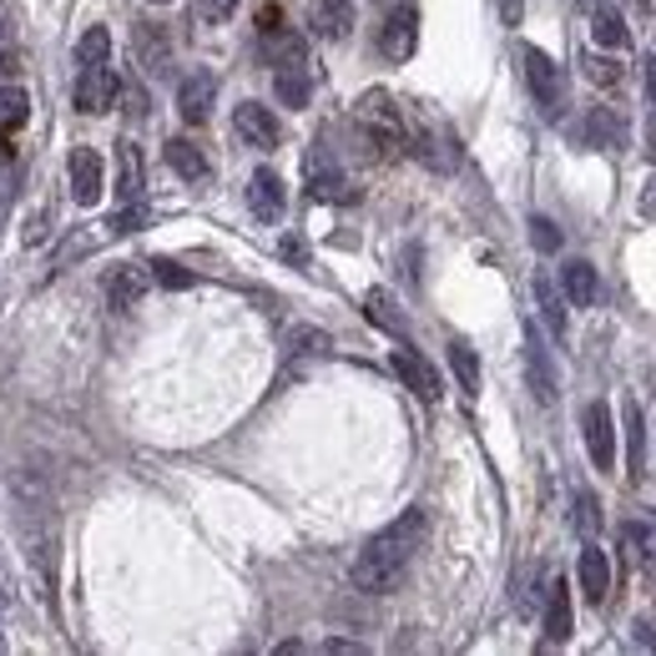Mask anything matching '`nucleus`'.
I'll use <instances>...</instances> for the list:
<instances>
[{"label":"nucleus","instance_id":"43","mask_svg":"<svg viewBox=\"0 0 656 656\" xmlns=\"http://www.w3.org/2000/svg\"><path fill=\"white\" fill-rule=\"evenodd\" d=\"M324 652H364L359 642H324Z\"/></svg>","mask_w":656,"mask_h":656},{"label":"nucleus","instance_id":"7","mask_svg":"<svg viewBox=\"0 0 656 656\" xmlns=\"http://www.w3.org/2000/svg\"><path fill=\"white\" fill-rule=\"evenodd\" d=\"M415 41H419V16H415V6H394L389 16H384V26H379V51H384V61H409L415 56Z\"/></svg>","mask_w":656,"mask_h":656},{"label":"nucleus","instance_id":"22","mask_svg":"<svg viewBox=\"0 0 656 656\" xmlns=\"http://www.w3.org/2000/svg\"><path fill=\"white\" fill-rule=\"evenodd\" d=\"M328 354V334H318V328H294L288 334V369L284 379H294V374H304L314 359H324Z\"/></svg>","mask_w":656,"mask_h":656},{"label":"nucleus","instance_id":"27","mask_svg":"<svg viewBox=\"0 0 656 656\" xmlns=\"http://www.w3.org/2000/svg\"><path fill=\"white\" fill-rule=\"evenodd\" d=\"M590 36H596V46H606V51H616V46H626V21L616 6H596V16H590Z\"/></svg>","mask_w":656,"mask_h":656},{"label":"nucleus","instance_id":"15","mask_svg":"<svg viewBox=\"0 0 656 656\" xmlns=\"http://www.w3.org/2000/svg\"><path fill=\"white\" fill-rule=\"evenodd\" d=\"M525 384H530V394H536L540 405L556 399V369H550V354L536 328H525Z\"/></svg>","mask_w":656,"mask_h":656},{"label":"nucleus","instance_id":"5","mask_svg":"<svg viewBox=\"0 0 656 656\" xmlns=\"http://www.w3.org/2000/svg\"><path fill=\"white\" fill-rule=\"evenodd\" d=\"M520 66H525V87H530V97H536L540 107L556 117L560 101H566V81H560V66L550 61L540 46H520Z\"/></svg>","mask_w":656,"mask_h":656},{"label":"nucleus","instance_id":"20","mask_svg":"<svg viewBox=\"0 0 656 656\" xmlns=\"http://www.w3.org/2000/svg\"><path fill=\"white\" fill-rule=\"evenodd\" d=\"M147 294V278L142 268H131V262H121V268H111L107 274V304L117 308V314H127V308H137Z\"/></svg>","mask_w":656,"mask_h":656},{"label":"nucleus","instance_id":"46","mask_svg":"<svg viewBox=\"0 0 656 656\" xmlns=\"http://www.w3.org/2000/svg\"><path fill=\"white\" fill-rule=\"evenodd\" d=\"M646 81H652V97H656V56H652V66H646Z\"/></svg>","mask_w":656,"mask_h":656},{"label":"nucleus","instance_id":"33","mask_svg":"<svg viewBox=\"0 0 656 656\" xmlns=\"http://www.w3.org/2000/svg\"><path fill=\"white\" fill-rule=\"evenodd\" d=\"M107 56H111V31H107V26H91V31L77 41V61L81 66H97V61H107Z\"/></svg>","mask_w":656,"mask_h":656},{"label":"nucleus","instance_id":"19","mask_svg":"<svg viewBox=\"0 0 656 656\" xmlns=\"http://www.w3.org/2000/svg\"><path fill=\"white\" fill-rule=\"evenodd\" d=\"M580 590H586V602L590 606H602L606 602V590H612V560H606L602 546H586L580 550Z\"/></svg>","mask_w":656,"mask_h":656},{"label":"nucleus","instance_id":"24","mask_svg":"<svg viewBox=\"0 0 656 656\" xmlns=\"http://www.w3.org/2000/svg\"><path fill=\"white\" fill-rule=\"evenodd\" d=\"M560 288H566V304L570 308H590V304H596V268H590L586 258L566 262V268H560Z\"/></svg>","mask_w":656,"mask_h":656},{"label":"nucleus","instance_id":"2","mask_svg":"<svg viewBox=\"0 0 656 656\" xmlns=\"http://www.w3.org/2000/svg\"><path fill=\"white\" fill-rule=\"evenodd\" d=\"M354 127H359V137H364V142H369L379 157H394L399 147L409 142L405 111H399V101H394L389 91H364L359 107H354Z\"/></svg>","mask_w":656,"mask_h":656},{"label":"nucleus","instance_id":"39","mask_svg":"<svg viewBox=\"0 0 656 656\" xmlns=\"http://www.w3.org/2000/svg\"><path fill=\"white\" fill-rule=\"evenodd\" d=\"M232 11H238V0H197V21H208V26L228 21Z\"/></svg>","mask_w":656,"mask_h":656},{"label":"nucleus","instance_id":"3","mask_svg":"<svg viewBox=\"0 0 656 656\" xmlns=\"http://www.w3.org/2000/svg\"><path fill=\"white\" fill-rule=\"evenodd\" d=\"M26 560H31V576H36V596L51 606L56 602V536L41 515L26 520Z\"/></svg>","mask_w":656,"mask_h":656},{"label":"nucleus","instance_id":"8","mask_svg":"<svg viewBox=\"0 0 656 656\" xmlns=\"http://www.w3.org/2000/svg\"><path fill=\"white\" fill-rule=\"evenodd\" d=\"M117 71H111L107 61L97 66H81V77H77V111H87V117H97V111H111L117 107Z\"/></svg>","mask_w":656,"mask_h":656},{"label":"nucleus","instance_id":"14","mask_svg":"<svg viewBox=\"0 0 656 656\" xmlns=\"http://www.w3.org/2000/svg\"><path fill=\"white\" fill-rule=\"evenodd\" d=\"M308 31L318 41H344L354 31V0H308Z\"/></svg>","mask_w":656,"mask_h":656},{"label":"nucleus","instance_id":"4","mask_svg":"<svg viewBox=\"0 0 656 656\" xmlns=\"http://www.w3.org/2000/svg\"><path fill=\"white\" fill-rule=\"evenodd\" d=\"M580 435H586V455L596 470H612L616 465V415L606 399H590L586 409H580Z\"/></svg>","mask_w":656,"mask_h":656},{"label":"nucleus","instance_id":"18","mask_svg":"<svg viewBox=\"0 0 656 656\" xmlns=\"http://www.w3.org/2000/svg\"><path fill=\"white\" fill-rule=\"evenodd\" d=\"M142 152L131 142L117 147V208H142Z\"/></svg>","mask_w":656,"mask_h":656},{"label":"nucleus","instance_id":"31","mask_svg":"<svg viewBox=\"0 0 656 656\" xmlns=\"http://www.w3.org/2000/svg\"><path fill=\"white\" fill-rule=\"evenodd\" d=\"M580 66H586V81H596V87H606V91H612V87H622V81H626L622 61H612V56H596V51H590Z\"/></svg>","mask_w":656,"mask_h":656},{"label":"nucleus","instance_id":"36","mask_svg":"<svg viewBox=\"0 0 656 656\" xmlns=\"http://www.w3.org/2000/svg\"><path fill=\"white\" fill-rule=\"evenodd\" d=\"M626 439H632V480H642V405L626 399Z\"/></svg>","mask_w":656,"mask_h":656},{"label":"nucleus","instance_id":"11","mask_svg":"<svg viewBox=\"0 0 656 656\" xmlns=\"http://www.w3.org/2000/svg\"><path fill=\"white\" fill-rule=\"evenodd\" d=\"M66 167H71V197H77L81 208H97V202H101V187H107L101 152H91V147H77V152L66 157Z\"/></svg>","mask_w":656,"mask_h":656},{"label":"nucleus","instance_id":"28","mask_svg":"<svg viewBox=\"0 0 656 656\" xmlns=\"http://www.w3.org/2000/svg\"><path fill=\"white\" fill-rule=\"evenodd\" d=\"M137 56H142V66L152 71V77H162V71H167V36H162V26H137Z\"/></svg>","mask_w":656,"mask_h":656},{"label":"nucleus","instance_id":"40","mask_svg":"<svg viewBox=\"0 0 656 656\" xmlns=\"http://www.w3.org/2000/svg\"><path fill=\"white\" fill-rule=\"evenodd\" d=\"M530 242H536L540 252H556V248H560L556 222H550V218H536V222H530Z\"/></svg>","mask_w":656,"mask_h":656},{"label":"nucleus","instance_id":"1","mask_svg":"<svg viewBox=\"0 0 656 656\" xmlns=\"http://www.w3.org/2000/svg\"><path fill=\"white\" fill-rule=\"evenodd\" d=\"M425 536H429V515H425V505H415V510H405L399 520H389L379 536L359 550L349 580L359 590H369V596L394 590L399 580H405V570L415 566V556L425 550Z\"/></svg>","mask_w":656,"mask_h":656},{"label":"nucleus","instance_id":"16","mask_svg":"<svg viewBox=\"0 0 656 656\" xmlns=\"http://www.w3.org/2000/svg\"><path fill=\"white\" fill-rule=\"evenodd\" d=\"M389 364H394V374L405 379V389H415V399H425V405H435V399H439V374L429 369V364L419 359V354L409 349V344H399Z\"/></svg>","mask_w":656,"mask_h":656},{"label":"nucleus","instance_id":"23","mask_svg":"<svg viewBox=\"0 0 656 656\" xmlns=\"http://www.w3.org/2000/svg\"><path fill=\"white\" fill-rule=\"evenodd\" d=\"M570 636V586L566 580H550L546 586V642L560 646Z\"/></svg>","mask_w":656,"mask_h":656},{"label":"nucleus","instance_id":"26","mask_svg":"<svg viewBox=\"0 0 656 656\" xmlns=\"http://www.w3.org/2000/svg\"><path fill=\"white\" fill-rule=\"evenodd\" d=\"M26 121H31V97L21 87H0V137H16Z\"/></svg>","mask_w":656,"mask_h":656},{"label":"nucleus","instance_id":"42","mask_svg":"<svg viewBox=\"0 0 656 656\" xmlns=\"http://www.w3.org/2000/svg\"><path fill=\"white\" fill-rule=\"evenodd\" d=\"M636 212H642L646 222H656V177L642 187V202H636Z\"/></svg>","mask_w":656,"mask_h":656},{"label":"nucleus","instance_id":"37","mask_svg":"<svg viewBox=\"0 0 656 656\" xmlns=\"http://www.w3.org/2000/svg\"><path fill=\"white\" fill-rule=\"evenodd\" d=\"M152 278H157L162 288H192V274H187L182 262H172V258H157V262H152Z\"/></svg>","mask_w":656,"mask_h":656},{"label":"nucleus","instance_id":"49","mask_svg":"<svg viewBox=\"0 0 656 656\" xmlns=\"http://www.w3.org/2000/svg\"><path fill=\"white\" fill-rule=\"evenodd\" d=\"M652 6H656V0H652Z\"/></svg>","mask_w":656,"mask_h":656},{"label":"nucleus","instance_id":"12","mask_svg":"<svg viewBox=\"0 0 656 656\" xmlns=\"http://www.w3.org/2000/svg\"><path fill=\"white\" fill-rule=\"evenodd\" d=\"M248 208L258 222H278L288 208V192H284V177L274 172V167H258V172L248 177Z\"/></svg>","mask_w":656,"mask_h":656},{"label":"nucleus","instance_id":"47","mask_svg":"<svg viewBox=\"0 0 656 656\" xmlns=\"http://www.w3.org/2000/svg\"><path fill=\"white\" fill-rule=\"evenodd\" d=\"M152 6H167V0H152Z\"/></svg>","mask_w":656,"mask_h":656},{"label":"nucleus","instance_id":"17","mask_svg":"<svg viewBox=\"0 0 656 656\" xmlns=\"http://www.w3.org/2000/svg\"><path fill=\"white\" fill-rule=\"evenodd\" d=\"M415 157L419 162H429V167H439V172H449V167L459 162V152H455V137H449L445 127H435V121H419L415 127Z\"/></svg>","mask_w":656,"mask_h":656},{"label":"nucleus","instance_id":"10","mask_svg":"<svg viewBox=\"0 0 656 656\" xmlns=\"http://www.w3.org/2000/svg\"><path fill=\"white\" fill-rule=\"evenodd\" d=\"M308 192L318 202H344L349 197V177H344V167L334 162V152L324 142H314V152H308Z\"/></svg>","mask_w":656,"mask_h":656},{"label":"nucleus","instance_id":"38","mask_svg":"<svg viewBox=\"0 0 656 656\" xmlns=\"http://www.w3.org/2000/svg\"><path fill=\"white\" fill-rule=\"evenodd\" d=\"M16 187V152H11V137H0V202L11 197Z\"/></svg>","mask_w":656,"mask_h":656},{"label":"nucleus","instance_id":"30","mask_svg":"<svg viewBox=\"0 0 656 656\" xmlns=\"http://www.w3.org/2000/svg\"><path fill=\"white\" fill-rule=\"evenodd\" d=\"M586 142L590 147H616L622 142V117H616L612 107H596L586 117Z\"/></svg>","mask_w":656,"mask_h":656},{"label":"nucleus","instance_id":"34","mask_svg":"<svg viewBox=\"0 0 656 656\" xmlns=\"http://www.w3.org/2000/svg\"><path fill=\"white\" fill-rule=\"evenodd\" d=\"M369 318H374V324H379V328H389L394 339H405V334H409V328H405V318L394 314V304L379 294V288H374V294H369Z\"/></svg>","mask_w":656,"mask_h":656},{"label":"nucleus","instance_id":"35","mask_svg":"<svg viewBox=\"0 0 656 656\" xmlns=\"http://www.w3.org/2000/svg\"><path fill=\"white\" fill-rule=\"evenodd\" d=\"M16 71H21V46H16L11 21L0 11V77H16Z\"/></svg>","mask_w":656,"mask_h":656},{"label":"nucleus","instance_id":"13","mask_svg":"<svg viewBox=\"0 0 656 656\" xmlns=\"http://www.w3.org/2000/svg\"><path fill=\"white\" fill-rule=\"evenodd\" d=\"M622 550L632 556V566L642 570V576L656 580V520L652 515H632V520L622 525Z\"/></svg>","mask_w":656,"mask_h":656},{"label":"nucleus","instance_id":"48","mask_svg":"<svg viewBox=\"0 0 656 656\" xmlns=\"http://www.w3.org/2000/svg\"><path fill=\"white\" fill-rule=\"evenodd\" d=\"M379 6H384V0H379Z\"/></svg>","mask_w":656,"mask_h":656},{"label":"nucleus","instance_id":"6","mask_svg":"<svg viewBox=\"0 0 656 656\" xmlns=\"http://www.w3.org/2000/svg\"><path fill=\"white\" fill-rule=\"evenodd\" d=\"M232 131H238L252 152H274V147L284 142V127H278V117L262 107V101H242V107L232 111Z\"/></svg>","mask_w":656,"mask_h":656},{"label":"nucleus","instance_id":"25","mask_svg":"<svg viewBox=\"0 0 656 656\" xmlns=\"http://www.w3.org/2000/svg\"><path fill=\"white\" fill-rule=\"evenodd\" d=\"M274 87H278V101H284V107H308L314 81H308L304 66H274Z\"/></svg>","mask_w":656,"mask_h":656},{"label":"nucleus","instance_id":"29","mask_svg":"<svg viewBox=\"0 0 656 656\" xmlns=\"http://www.w3.org/2000/svg\"><path fill=\"white\" fill-rule=\"evenodd\" d=\"M449 369H455L459 389L470 394V399L480 394V359H475V349H470V344H459V339L449 344Z\"/></svg>","mask_w":656,"mask_h":656},{"label":"nucleus","instance_id":"32","mask_svg":"<svg viewBox=\"0 0 656 656\" xmlns=\"http://www.w3.org/2000/svg\"><path fill=\"white\" fill-rule=\"evenodd\" d=\"M536 298H540V314H546L550 334H566V308H560V294H556V284H550L546 274L536 278Z\"/></svg>","mask_w":656,"mask_h":656},{"label":"nucleus","instance_id":"44","mask_svg":"<svg viewBox=\"0 0 656 656\" xmlns=\"http://www.w3.org/2000/svg\"><path fill=\"white\" fill-rule=\"evenodd\" d=\"M284 252H288L294 262H304V258H308V248H304V242H284Z\"/></svg>","mask_w":656,"mask_h":656},{"label":"nucleus","instance_id":"9","mask_svg":"<svg viewBox=\"0 0 656 656\" xmlns=\"http://www.w3.org/2000/svg\"><path fill=\"white\" fill-rule=\"evenodd\" d=\"M212 101H218V77L212 71H187L182 87H177V117L187 127H202L212 117Z\"/></svg>","mask_w":656,"mask_h":656},{"label":"nucleus","instance_id":"45","mask_svg":"<svg viewBox=\"0 0 656 656\" xmlns=\"http://www.w3.org/2000/svg\"><path fill=\"white\" fill-rule=\"evenodd\" d=\"M646 152L656 157V111H652V121H646Z\"/></svg>","mask_w":656,"mask_h":656},{"label":"nucleus","instance_id":"21","mask_svg":"<svg viewBox=\"0 0 656 656\" xmlns=\"http://www.w3.org/2000/svg\"><path fill=\"white\" fill-rule=\"evenodd\" d=\"M167 167H172L182 182H208V177H212V167H208V157H202V147L187 142V137H172V142H167Z\"/></svg>","mask_w":656,"mask_h":656},{"label":"nucleus","instance_id":"41","mask_svg":"<svg viewBox=\"0 0 656 656\" xmlns=\"http://www.w3.org/2000/svg\"><path fill=\"white\" fill-rule=\"evenodd\" d=\"M576 530H596V495H576Z\"/></svg>","mask_w":656,"mask_h":656}]
</instances>
